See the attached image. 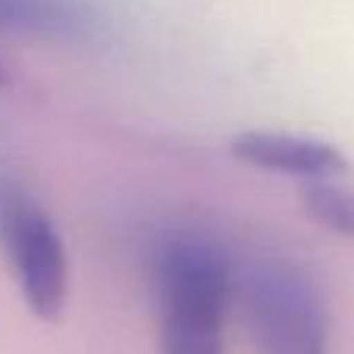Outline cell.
Wrapping results in <instances>:
<instances>
[{"label": "cell", "mask_w": 354, "mask_h": 354, "mask_svg": "<svg viewBox=\"0 0 354 354\" xmlns=\"http://www.w3.org/2000/svg\"><path fill=\"white\" fill-rule=\"evenodd\" d=\"M0 249L28 311L41 320H59L68 305V255L62 233L47 208L0 165Z\"/></svg>", "instance_id": "3"}, {"label": "cell", "mask_w": 354, "mask_h": 354, "mask_svg": "<svg viewBox=\"0 0 354 354\" xmlns=\"http://www.w3.org/2000/svg\"><path fill=\"white\" fill-rule=\"evenodd\" d=\"M236 299L258 354H330V301L295 258L252 255L236 274Z\"/></svg>", "instance_id": "2"}, {"label": "cell", "mask_w": 354, "mask_h": 354, "mask_svg": "<svg viewBox=\"0 0 354 354\" xmlns=\"http://www.w3.org/2000/svg\"><path fill=\"white\" fill-rule=\"evenodd\" d=\"M6 81H10V75H6V66H3V62H0V91H3V87H6Z\"/></svg>", "instance_id": "7"}, {"label": "cell", "mask_w": 354, "mask_h": 354, "mask_svg": "<svg viewBox=\"0 0 354 354\" xmlns=\"http://www.w3.org/2000/svg\"><path fill=\"white\" fill-rule=\"evenodd\" d=\"M100 25V12L91 0H0V31L91 41Z\"/></svg>", "instance_id": "5"}, {"label": "cell", "mask_w": 354, "mask_h": 354, "mask_svg": "<svg viewBox=\"0 0 354 354\" xmlns=\"http://www.w3.org/2000/svg\"><path fill=\"white\" fill-rule=\"evenodd\" d=\"M299 199L314 224L354 243V187H345L342 177H336V180H305L299 189Z\"/></svg>", "instance_id": "6"}, {"label": "cell", "mask_w": 354, "mask_h": 354, "mask_svg": "<svg viewBox=\"0 0 354 354\" xmlns=\"http://www.w3.org/2000/svg\"><path fill=\"white\" fill-rule=\"evenodd\" d=\"M230 156L249 168L305 180H336L351 171L348 156L317 137L283 131H243L230 140Z\"/></svg>", "instance_id": "4"}, {"label": "cell", "mask_w": 354, "mask_h": 354, "mask_svg": "<svg viewBox=\"0 0 354 354\" xmlns=\"http://www.w3.org/2000/svg\"><path fill=\"white\" fill-rule=\"evenodd\" d=\"M162 354H224V326L236 301V261L202 230H165L149 255Z\"/></svg>", "instance_id": "1"}]
</instances>
